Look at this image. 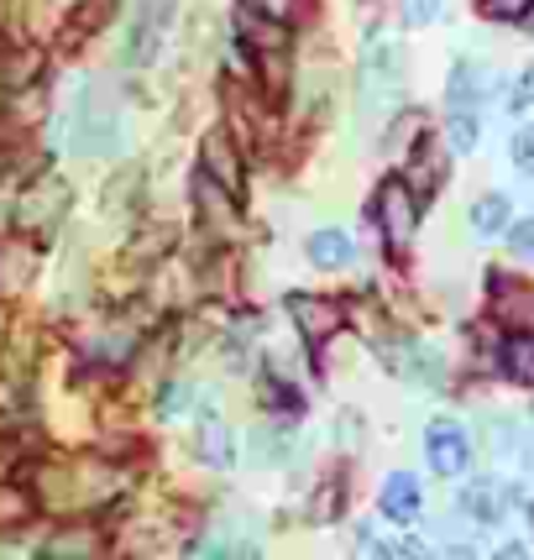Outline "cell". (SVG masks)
<instances>
[{
  "instance_id": "1",
  "label": "cell",
  "mask_w": 534,
  "mask_h": 560,
  "mask_svg": "<svg viewBox=\"0 0 534 560\" xmlns=\"http://www.w3.org/2000/svg\"><path fill=\"white\" fill-rule=\"evenodd\" d=\"M425 456H430V466H436L440 477H462L466 462H472V445H466L462 424L436 419V424H430V435H425Z\"/></svg>"
},
{
  "instance_id": "2",
  "label": "cell",
  "mask_w": 534,
  "mask_h": 560,
  "mask_svg": "<svg viewBox=\"0 0 534 560\" xmlns=\"http://www.w3.org/2000/svg\"><path fill=\"white\" fill-rule=\"evenodd\" d=\"M383 513H388L393 524L419 518V482H414L409 471H393L388 477V488H383Z\"/></svg>"
},
{
  "instance_id": "3",
  "label": "cell",
  "mask_w": 534,
  "mask_h": 560,
  "mask_svg": "<svg viewBox=\"0 0 534 560\" xmlns=\"http://www.w3.org/2000/svg\"><path fill=\"white\" fill-rule=\"evenodd\" d=\"M483 95H487V73L462 58V63L451 69V105H456V110H477Z\"/></svg>"
},
{
  "instance_id": "4",
  "label": "cell",
  "mask_w": 534,
  "mask_h": 560,
  "mask_svg": "<svg viewBox=\"0 0 534 560\" xmlns=\"http://www.w3.org/2000/svg\"><path fill=\"white\" fill-rule=\"evenodd\" d=\"M378 210H383V215L393 220V225H388L393 242H404V236H409V225H414V205H409V195H404V184H398V178H393L388 189H383Z\"/></svg>"
},
{
  "instance_id": "5",
  "label": "cell",
  "mask_w": 534,
  "mask_h": 560,
  "mask_svg": "<svg viewBox=\"0 0 534 560\" xmlns=\"http://www.w3.org/2000/svg\"><path fill=\"white\" fill-rule=\"evenodd\" d=\"M472 225H477V236H498V231L509 225V199L483 195L477 205H472Z\"/></svg>"
},
{
  "instance_id": "6",
  "label": "cell",
  "mask_w": 534,
  "mask_h": 560,
  "mask_svg": "<svg viewBox=\"0 0 534 560\" xmlns=\"http://www.w3.org/2000/svg\"><path fill=\"white\" fill-rule=\"evenodd\" d=\"M310 257H315V262H325V268L351 262V242H346L340 231H315V236H310Z\"/></svg>"
},
{
  "instance_id": "7",
  "label": "cell",
  "mask_w": 534,
  "mask_h": 560,
  "mask_svg": "<svg viewBox=\"0 0 534 560\" xmlns=\"http://www.w3.org/2000/svg\"><path fill=\"white\" fill-rule=\"evenodd\" d=\"M509 372L519 383H530L534 388V341H513L509 346Z\"/></svg>"
},
{
  "instance_id": "8",
  "label": "cell",
  "mask_w": 534,
  "mask_h": 560,
  "mask_svg": "<svg viewBox=\"0 0 534 560\" xmlns=\"http://www.w3.org/2000/svg\"><path fill=\"white\" fill-rule=\"evenodd\" d=\"M483 11L492 22H524L534 11V0H483Z\"/></svg>"
},
{
  "instance_id": "9",
  "label": "cell",
  "mask_w": 534,
  "mask_h": 560,
  "mask_svg": "<svg viewBox=\"0 0 534 560\" xmlns=\"http://www.w3.org/2000/svg\"><path fill=\"white\" fill-rule=\"evenodd\" d=\"M451 147H456V152H472V147H477V121H472V110H456V121H451Z\"/></svg>"
},
{
  "instance_id": "10",
  "label": "cell",
  "mask_w": 534,
  "mask_h": 560,
  "mask_svg": "<svg viewBox=\"0 0 534 560\" xmlns=\"http://www.w3.org/2000/svg\"><path fill=\"white\" fill-rule=\"evenodd\" d=\"M462 509L477 513V524H492V518H498V509H492V492H483V488L462 492Z\"/></svg>"
},
{
  "instance_id": "11",
  "label": "cell",
  "mask_w": 534,
  "mask_h": 560,
  "mask_svg": "<svg viewBox=\"0 0 534 560\" xmlns=\"http://www.w3.org/2000/svg\"><path fill=\"white\" fill-rule=\"evenodd\" d=\"M509 246H513V257H534V215L513 225V231H509Z\"/></svg>"
},
{
  "instance_id": "12",
  "label": "cell",
  "mask_w": 534,
  "mask_h": 560,
  "mask_svg": "<svg viewBox=\"0 0 534 560\" xmlns=\"http://www.w3.org/2000/svg\"><path fill=\"white\" fill-rule=\"evenodd\" d=\"M513 163L534 178V131H519V137H513Z\"/></svg>"
},
{
  "instance_id": "13",
  "label": "cell",
  "mask_w": 534,
  "mask_h": 560,
  "mask_svg": "<svg viewBox=\"0 0 534 560\" xmlns=\"http://www.w3.org/2000/svg\"><path fill=\"white\" fill-rule=\"evenodd\" d=\"M158 409H163V415H184V409H189V388H178V383L163 388V404H158Z\"/></svg>"
},
{
  "instance_id": "14",
  "label": "cell",
  "mask_w": 534,
  "mask_h": 560,
  "mask_svg": "<svg viewBox=\"0 0 534 560\" xmlns=\"http://www.w3.org/2000/svg\"><path fill=\"white\" fill-rule=\"evenodd\" d=\"M524 105H534V69H524L513 84V110H524Z\"/></svg>"
},
{
  "instance_id": "15",
  "label": "cell",
  "mask_w": 534,
  "mask_h": 560,
  "mask_svg": "<svg viewBox=\"0 0 534 560\" xmlns=\"http://www.w3.org/2000/svg\"><path fill=\"white\" fill-rule=\"evenodd\" d=\"M440 0H409V22H436Z\"/></svg>"
},
{
  "instance_id": "16",
  "label": "cell",
  "mask_w": 534,
  "mask_h": 560,
  "mask_svg": "<svg viewBox=\"0 0 534 560\" xmlns=\"http://www.w3.org/2000/svg\"><path fill=\"white\" fill-rule=\"evenodd\" d=\"M205 451H216V466H231V445L220 440V430H216V440H205Z\"/></svg>"
}]
</instances>
